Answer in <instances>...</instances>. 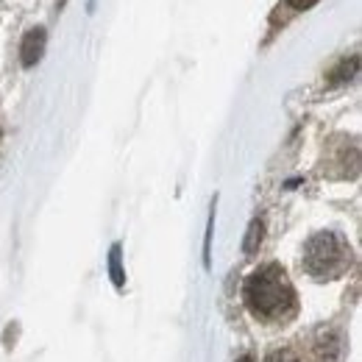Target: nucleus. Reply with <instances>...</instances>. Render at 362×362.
Segmentation results:
<instances>
[{"label": "nucleus", "mask_w": 362, "mask_h": 362, "mask_svg": "<svg viewBox=\"0 0 362 362\" xmlns=\"http://www.w3.org/2000/svg\"><path fill=\"white\" fill-rule=\"evenodd\" d=\"M245 304L259 320H276L281 317L296 301L293 296V284L287 279V273L281 271L279 265H265L257 273L248 276L245 281Z\"/></svg>", "instance_id": "f257e3e1"}, {"label": "nucleus", "mask_w": 362, "mask_h": 362, "mask_svg": "<svg viewBox=\"0 0 362 362\" xmlns=\"http://www.w3.org/2000/svg\"><path fill=\"white\" fill-rule=\"evenodd\" d=\"M237 362H254V360H251V357H248V354H245V357H240V360H237Z\"/></svg>", "instance_id": "6e6552de"}, {"label": "nucleus", "mask_w": 362, "mask_h": 362, "mask_svg": "<svg viewBox=\"0 0 362 362\" xmlns=\"http://www.w3.org/2000/svg\"><path fill=\"white\" fill-rule=\"evenodd\" d=\"M351 265V251L334 231H317L304 245V271L313 279H334Z\"/></svg>", "instance_id": "f03ea898"}, {"label": "nucleus", "mask_w": 362, "mask_h": 362, "mask_svg": "<svg viewBox=\"0 0 362 362\" xmlns=\"http://www.w3.org/2000/svg\"><path fill=\"white\" fill-rule=\"evenodd\" d=\"M262 234H265V223H262L259 218H254L248 231H245V240H243V251H245L248 257L257 254V248H259V243H262Z\"/></svg>", "instance_id": "39448f33"}, {"label": "nucleus", "mask_w": 362, "mask_h": 362, "mask_svg": "<svg viewBox=\"0 0 362 362\" xmlns=\"http://www.w3.org/2000/svg\"><path fill=\"white\" fill-rule=\"evenodd\" d=\"M290 8H296V11H304V8H313L317 0H284Z\"/></svg>", "instance_id": "0eeeda50"}, {"label": "nucleus", "mask_w": 362, "mask_h": 362, "mask_svg": "<svg viewBox=\"0 0 362 362\" xmlns=\"http://www.w3.org/2000/svg\"><path fill=\"white\" fill-rule=\"evenodd\" d=\"M45 42H47V34L42 25L31 28V31L23 37V45H20V62H23V67H34V64L42 59Z\"/></svg>", "instance_id": "7ed1b4c3"}, {"label": "nucleus", "mask_w": 362, "mask_h": 362, "mask_svg": "<svg viewBox=\"0 0 362 362\" xmlns=\"http://www.w3.org/2000/svg\"><path fill=\"white\" fill-rule=\"evenodd\" d=\"M109 276H112V284L117 290L126 287V273H123V248L120 245H112L109 251Z\"/></svg>", "instance_id": "20e7f679"}, {"label": "nucleus", "mask_w": 362, "mask_h": 362, "mask_svg": "<svg viewBox=\"0 0 362 362\" xmlns=\"http://www.w3.org/2000/svg\"><path fill=\"white\" fill-rule=\"evenodd\" d=\"M268 362H301L293 351H287V349H281V351H273L271 357H268Z\"/></svg>", "instance_id": "423d86ee"}]
</instances>
